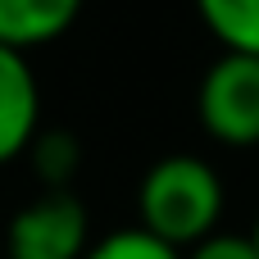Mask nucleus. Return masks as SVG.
Here are the masks:
<instances>
[{"instance_id": "f257e3e1", "label": "nucleus", "mask_w": 259, "mask_h": 259, "mask_svg": "<svg viewBox=\"0 0 259 259\" xmlns=\"http://www.w3.org/2000/svg\"><path fill=\"white\" fill-rule=\"evenodd\" d=\"M137 214L141 228L173 250H191L209 232H219L223 219V182L214 164L200 155H168L146 168L141 191H137Z\"/></svg>"}, {"instance_id": "f03ea898", "label": "nucleus", "mask_w": 259, "mask_h": 259, "mask_svg": "<svg viewBox=\"0 0 259 259\" xmlns=\"http://www.w3.org/2000/svg\"><path fill=\"white\" fill-rule=\"evenodd\" d=\"M200 123L223 146H259V55L223 50L200 82Z\"/></svg>"}, {"instance_id": "7ed1b4c3", "label": "nucleus", "mask_w": 259, "mask_h": 259, "mask_svg": "<svg viewBox=\"0 0 259 259\" xmlns=\"http://www.w3.org/2000/svg\"><path fill=\"white\" fill-rule=\"evenodd\" d=\"M87 205L73 191H46L9 219L5 250L9 259H82L91 250Z\"/></svg>"}, {"instance_id": "20e7f679", "label": "nucleus", "mask_w": 259, "mask_h": 259, "mask_svg": "<svg viewBox=\"0 0 259 259\" xmlns=\"http://www.w3.org/2000/svg\"><path fill=\"white\" fill-rule=\"evenodd\" d=\"M41 132V91L23 50L0 46V164L32 150Z\"/></svg>"}, {"instance_id": "39448f33", "label": "nucleus", "mask_w": 259, "mask_h": 259, "mask_svg": "<svg viewBox=\"0 0 259 259\" xmlns=\"http://www.w3.org/2000/svg\"><path fill=\"white\" fill-rule=\"evenodd\" d=\"M82 14V0H0V46L36 50L59 41Z\"/></svg>"}, {"instance_id": "423d86ee", "label": "nucleus", "mask_w": 259, "mask_h": 259, "mask_svg": "<svg viewBox=\"0 0 259 259\" xmlns=\"http://www.w3.org/2000/svg\"><path fill=\"white\" fill-rule=\"evenodd\" d=\"M200 23L232 55H259V0H196Z\"/></svg>"}, {"instance_id": "0eeeda50", "label": "nucleus", "mask_w": 259, "mask_h": 259, "mask_svg": "<svg viewBox=\"0 0 259 259\" xmlns=\"http://www.w3.org/2000/svg\"><path fill=\"white\" fill-rule=\"evenodd\" d=\"M27 155H32L36 178H41L50 191H64V187L73 182L77 164H82V146H77L73 132H36V141H32Z\"/></svg>"}, {"instance_id": "6e6552de", "label": "nucleus", "mask_w": 259, "mask_h": 259, "mask_svg": "<svg viewBox=\"0 0 259 259\" xmlns=\"http://www.w3.org/2000/svg\"><path fill=\"white\" fill-rule=\"evenodd\" d=\"M82 259H182V250L150 237L146 228H123V232H109L105 241H96Z\"/></svg>"}, {"instance_id": "1a4fd4ad", "label": "nucleus", "mask_w": 259, "mask_h": 259, "mask_svg": "<svg viewBox=\"0 0 259 259\" xmlns=\"http://www.w3.org/2000/svg\"><path fill=\"white\" fill-rule=\"evenodd\" d=\"M182 259H259L255 237L246 232H209L205 241H196L191 250H182Z\"/></svg>"}, {"instance_id": "9d476101", "label": "nucleus", "mask_w": 259, "mask_h": 259, "mask_svg": "<svg viewBox=\"0 0 259 259\" xmlns=\"http://www.w3.org/2000/svg\"><path fill=\"white\" fill-rule=\"evenodd\" d=\"M250 237H255V246H259V219H255V228H250Z\"/></svg>"}]
</instances>
